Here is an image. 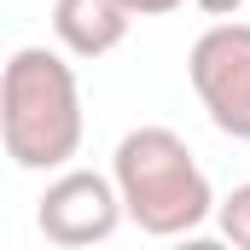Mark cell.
I'll list each match as a JSON object with an SVG mask.
<instances>
[{"instance_id":"7","label":"cell","mask_w":250,"mask_h":250,"mask_svg":"<svg viewBox=\"0 0 250 250\" xmlns=\"http://www.w3.org/2000/svg\"><path fill=\"white\" fill-rule=\"evenodd\" d=\"M134 18H169V12H181L187 0H123Z\"/></svg>"},{"instance_id":"6","label":"cell","mask_w":250,"mask_h":250,"mask_svg":"<svg viewBox=\"0 0 250 250\" xmlns=\"http://www.w3.org/2000/svg\"><path fill=\"white\" fill-rule=\"evenodd\" d=\"M215 227H221L227 245L250 250V181H245V187H233L221 204H215Z\"/></svg>"},{"instance_id":"8","label":"cell","mask_w":250,"mask_h":250,"mask_svg":"<svg viewBox=\"0 0 250 250\" xmlns=\"http://www.w3.org/2000/svg\"><path fill=\"white\" fill-rule=\"evenodd\" d=\"M192 6H198L204 18H239V12H245V0H192Z\"/></svg>"},{"instance_id":"5","label":"cell","mask_w":250,"mask_h":250,"mask_svg":"<svg viewBox=\"0 0 250 250\" xmlns=\"http://www.w3.org/2000/svg\"><path fill=\"white\" fill-rule=\"evenodd\" d=\"M128 12L123 0H53V35L70 59H105L128 41Z\"/></svg>"},{"instance_id":"4","label":"cell","mask_w":250,"mask_h":250,"mask_svg":"<svg viewBox=\"0 0 250 250\" xmlns=\"http://www.w3.org/2000/svg\"><path fill=\"white\" fill-rule=\"evenodd\" d=\"M123 221H128V209H123V192H117V175H99V169H59L41 192V204H35L41 239L59 250L105 245Z\"/></svg>"},{"instance_id":"2","label":"cell","mask_w":250,"mask_h":250,"mask_svg":"<svg viewBox=\"0 0 250 250\" xmlns=\"http://www.w3.org/2000/svg\"><path fill=\"white\" fill-rule=\"evenodd\" d=\"M111 175H117L128 221L146 239H181V233H198L215 215L209 175L198 169L192 146L163 123L128 128L111 151Z\"/></svg>"},{"instance_id":"3","label":"cell","mask_w":250,"mask_h":250,"mask_svg":"<svg viewBox=\"0 0 250 250\" xmlns=\"http://www.w3.org/2000/svg\"><path fill=\"white\" fill-rule=\"evenodd\" d=\"M187 82L227 140H250V23L215 18L187 53Z\"/></svg>"},{"instance_id":"1","label":"cell","mask_w":250,"mask_h":250,"mask_svg":"<svg viewBox=\"0 0 250 250\" xmlns=\"http://www.w3.org/2000/svg\"><path fill=\"white\" fill-rule=\"evenodd\" d=\"M82 82H76V64L70 53L53 47H18L6 59L0 76V140H6V157L29 175H47V169H70V157L82 151Z\"/></svg>"}]
</instances>
